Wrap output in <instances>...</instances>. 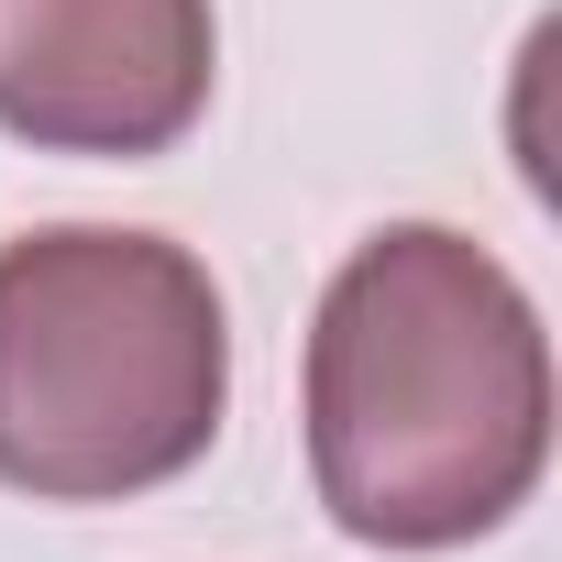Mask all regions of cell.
I'll use <instances>...</instances> for the list:
<instances>
[{"label": "cell", "mask_w": 562, "mask_h": 562, "mask_svg": "<svg viewBox=\"0 0 562 562\" xmlns=\"http://www.w3.org/2000/svg\"><path fill=\"white\" fill-rule=\"evenodd\" d=\"M232 408V310L166 232L56 221L0 243V485L122 507L177 485Z\"/></svg>", "instance_id": "obj_2"}, {"label": "cell", "mask_w": 562, "mask_h": 562, "mask_svg": "<svg viewBox=\"0 0 562 562\" xmlns=\"http://www.w3.org/2000/svg\"><path fill=\"white\" fill-rule=\"evenodd\" d=\"M310 485L364 551H463L551 474V331L452 221H386L310 321Z\"/></svg>", "instance_id": "obj_1"}, {"label": "cell", "mask_w": 562, "mask_h": 562, "mask_svg": "<svg viewBox=\"0 0 562 562\" xmlns=\"http://www.w3.org/2000/svg\"><path fill=\"white\" fill-rule=\"evenodd\" d=\"M210 0H0V133L34 155H177L210 111Z\"/></svg>", "instance_id": "obj_3"}]
</instances>
